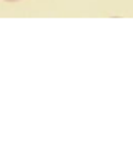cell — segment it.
Masks as SVG:
<instances>
[{"label": "cell", "mask_w": 133, "mask_h": 146, "mask_svg": "<svg viewBox=\"0 0 133 146\" xmlns=\"http://www.w3.org/2000/svg\"><path fill=\"white\" fill-rule=\"evenodd\" d=\"M5 2H17V0H5Z\"/></svg>", "instance_id": "obj_1"}]
</instances>
